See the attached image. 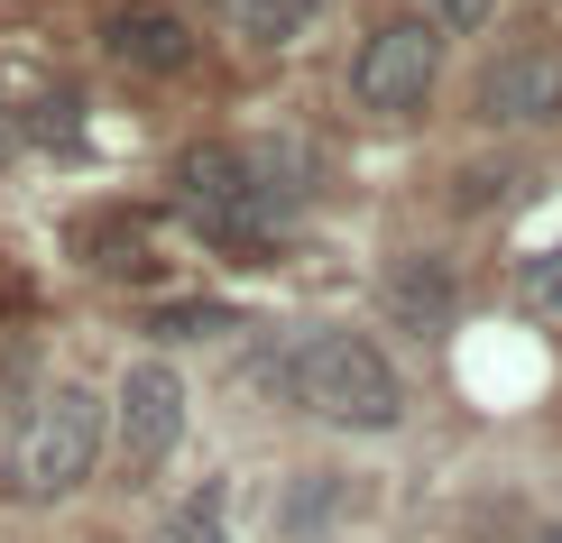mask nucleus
I'll list each match as a JSON object with an SVG mask.
<instances>
[{
	"label": "nucleus",
	"mask_w": 562,
	"mask_h": 543,
	"mask_svg": "<svg viewBox=\"0 0 562 543\" xmlns=\"http://www.w3.org/2000/svg\"><path fill=\"white\" fill-rule=\"evenodd\" d=\"M222 525H231V488L222 479H194L167 516H157V543H222Z\"/></svg>",
	"instance_id": "12"
},
{
	"label": "nucleus",
	"mask_w": 562,
	"mask_h": 543,
	"mask_svg": "<svg viewBox=\"0 0 562 543\" xmlns=\"http://www.w3.org/2000/svg\"><path fill=\"white\" fill-rule=\"evenodd\" d=\"M286 406L333 423V433H396L406 423V377L369 332H304L286 360Z\"/></svg>",
	"instance_id": "1"
},
{
	"label": "nucleus",
	"mask_w": 562,
	"mask_h": 543,
	"mask_svg": "<svg viewBox=\"0 0 562 543\" xmlns=\"http://www.w3.org/2000/svg\"><path fill=\"white\" fill-rule=\"evenodd\" d=\"M314 10H323V0H222V19L249 46H295L304 29H314Z\"/></svg>",
	"instance_id": "13"
},
{
	"label": "nucleus",
	"mask_w": 562,
	"mask_h": 543,
	"mask_svg": "<svg viewBox=\"0 0 562 543\" xmlns=\"http://www.w3.org/2000/svg\"><path fill=\"white\" fill-rule=\"evenodd\" d=\"M176 203H184V222H194L213 249H231V258H277V240H286V212L249 184L240 138H203V148H184L176 157Z\"/></svg>",
	"instance_id": "3"
},
{
	"label": "nucleus",
	"mask_w": 562,
	"mask_h": 543,
	"mask_svg": "<svg viewBox=\"0 0 562 543\" xmlns=\"http://www.w3.org/2000/svg\"><path fill=\"white\" fill-rule=\"evenodd\" d=\"M415 19H434L442 37H480L498 19V0H415Z\"/></svg>",
	"instance_id": "17"
},
{
	"label": "nucleus",
	"mask_w": 562,
	"mask_h": 543,
	"mask_svg": "<svg viewBox=\"0 0 562 543\" xmlns=\"http://www.w3.org/2000/svg\"><path fill=\"white\" fill-rule=\"evenodd\" d=\"M19 148V121H10V102H0V157H10Z\"/></svg>",
	"instance_id": "19"
},
{
	"label": "nucleus",
	"mask_w": 562,
	"mask_h": 543,
	"mask_svg": "<svg viewBox=\"0 0 562 543\" xmlns=\"http://www.w3.org/2000/svg\"><path fill=\"white\" fill-rule=\"evenodd\" d=\"M184 442V377L167 360H130V377L111 387V452L130 479H157Z\"/></svg>",
	"instance_id": "5"
},
{
	"label": "nucleus",
	"mask_w": 562,
	"mask_h": 543,
	"mask_svg": "<svg viewBox=\"0 0 562 543\" xmlns=\"http://www.w3.org/2000/svg\"><path fill=\"white\" fill-rule=\"evenodd\" d=\"M507 543H562V516H535L526 534H507Z\"/></svg>",
	"instance_id": "18"
},
{
	"label": "nucleus",
	"mask_w": 562,
	"mask_h": 543,
	"mask_svg": "<svg viewBox=\"0 0 562 543\" xmlns=\"http://www.w3.org/2000/svg\"><path fill=\"white\" fill-rule=\"evenodd\" d=\"M517 304H526L535 323H562V249L526 258V276H517Z\"/></svg>",
	"instance_id": "16"
},
{
	"label": "nucleus",
	"mask_w": 562,
	"mask_h": 543,
	"mask_svg": "<svg viewBox=\"0 0 562 543\" xmlns=\"http://www.w3.org/2000/svg\"><path fill=\"white\" fill-rule=\"evenodd\" d=\"M102 46L130 75H184L194 65V29H184V10H167V0H111Z\"/></svg>",
	"instance_id": "7"
},
{
	"label": "nucleus",
	"mask_w": 562,
	"mask_h": 543,
	"mask_svg": "<svg viewBox=\"0 0 562 543\" xmlns=\"http://www.w3.org/2000/svg\"><path fill=\"white\" fill-rule=\"evenodd\" d=\"M75 249H83V268H102V276H157L167 268L138 212H92V222L75 230Z\"/></svg>",
	"instance_id": "10"
},
{
	"label": "nucleus",
	"mask_w": 562,
	"mask_h": 543,
	"mask_svg": "<svg viewBox=\"0 0 562 543\" xmlns=\"http://www.w3.org/2000/svg\"><path fill=\"white\" fill-rule=\"evenodd\" d=\"M526 167H517V157H480V167H452V184H442V203H452L461 212V222H480V212H507V203H517L526 194Z\"/></svg>",
	"instance_id": "11"
},
{
	"label": "nucleus",
	"mask_w": 562,
	"mask_h": 543,
	"mask_svg": "<svg viewBox=\"0 0 562 543\" xmlns=\"http://www.w3.org/2000/svg\"><path fill=\"white\" fill-rule=\"evenodd\" d=\"M240 167H249V184H259V194L286 212H304V194H314V138H295V129H259V138H240Z\"/></svg>",
	"instance_id": "9"
},
{
	"label": "nucleus",
	"mask_w": 562,
	"mask_h": 543,
	"mask_svg": "<svg viewBox=\"0 0 562 543\" xmlns=\"http://www.w3.org/2000/svg\"><path fill=\"white\" fill-rule=\"evenodd\" d=\"M379 304L406 323V332H452V314H461V276H452V258H434V249L396 258V268L379 276Z\"/></svg>",
	"instance_id": "8"
},
{
	"label": "nucleus",
	"mask_w": 562,
	"mask_h": 543,
	"mask_svg": "<svg viewBox=\"0 0 562 543\" xmlns=\"http://www.w3.org/2000/svg\"><path fill=\"white\" fill-rule=\"evenodd\" d=\"M102 452H111V406L65 377V387H46L37 406H29V423L10 433V498L19 507L75 498L92 470H102Z\"/></svg>",
	"instance_id": "2"
},
{
	"label": "nucleus",
	"mask_w": 562,
	"mask_h": 543,
	"mask_svg": "<svg viewBox=\"0 0 562 543\" xmlns=\"http://www.w3.org/2000/svg\"><path fill=\"white\" fill-rule=\"evenodd\" d=\"M333 507H341V470H295L286 479V507H277V534H323L333 525Z\"/></svg>",
	"instance_id": "14"
},
{
	"label": "nucleus",
	"mask_w": 562,
	"mask_h": 543,
	"mask_svg": "<svg viewBox=\"0 0 562 543\" xmlns=\"http://www.w3.org/2000/svg\"><path fill=\"white\" fill-rule=\"evenodd\" d=\"M480 121L488 129H562V56L544 37L526 46H498V56L480 65Z\"/></svg>",
	"instance_id": "6"
},
{
	"label": "nucleus",
	"mask_w": 562,
	"mask_h": 543,
	"mask_svg": "<svg viewBox=\"0 0 562 543\" xmlns=\"http://www.w3.org/2000/svg\"><path fill=\"white\" fill-rule=\"evenodd\" d=\"M148 332L157 341H222V332H249L231 304H203V295H176V304H157L148 314Z\"/></svg>",
	"instance_id": "15"
},
{
	"label": "nucleus",
	"mask_w": 562,
	"mask_h": 543,
	"mask_svg": "<svg viewBox=\"0 0 562 543\" xmlns=\"http://www.w3.org/2000/svg\"><path fill=\"white\" fill-rule=\"evenodd\" d=\"M434 83H442V29L434 19H415V10L369 19L360 56H350V102L379 111V121H415L434 102Z\"/></svg>",
	"instance_id": "4"
}]
</instances>
